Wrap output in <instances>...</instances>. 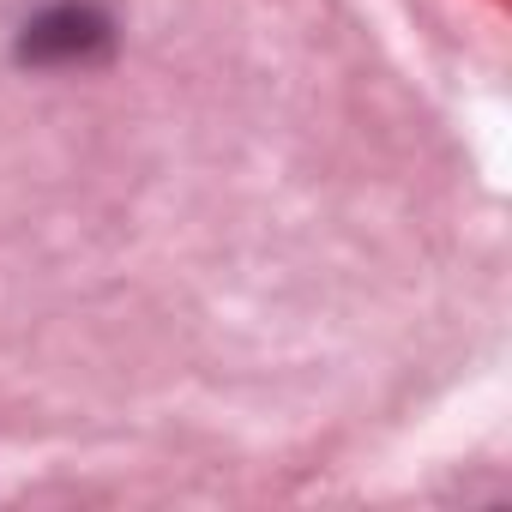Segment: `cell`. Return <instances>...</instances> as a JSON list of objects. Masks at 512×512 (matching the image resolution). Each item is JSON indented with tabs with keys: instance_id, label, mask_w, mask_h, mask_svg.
I'll use <instances>...</instances> for the list:
<instances>
[{
	"instance_id": "cell-1",
	"label": "cell",
	"mask_w": 512,
	"mask_h": 512,
	"mask_svg": "<svg viewBox=\"0 0 512 512\" xmlns=\"http://www.w3.org/2000/svg\"><path fill=\"white\" fill-rule=\"evenodd\" d=\"M115 31L97 7H85V0H61V7H43L25 37H19V61L31 67H85L97 55H109Z\"/></svg>"
}]
</instances>
